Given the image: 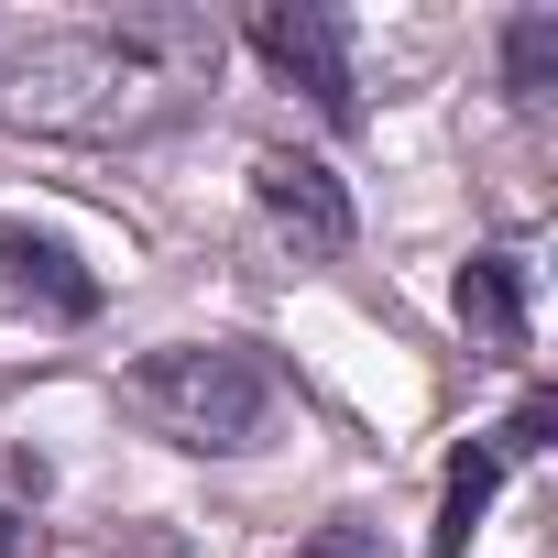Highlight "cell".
Instances as JSON below:
<instances>
[{
  "instance_id": "cell-1",
  "label": "cell",
  "mask_w": 558,
  "mask_h": 558,
  "mask_svg": "<svg viewBox=\"0 0 558 558\" xmlns=\"http://www.w3.org/2000/svg\"><path fill=\"white\" fill-rule=\"evenodd\" d=\"M219 88V23L197 12H110V23H56L0 56V121L56 132V143H143L186 121Z\"/></svg>"
},
{
  "instance_id": "cell-6",
  "label": "cell",
  "mask_w": 558,
  "mask_h": 558,
  "mask_svg": "<svg viewBox=\"0 0 558 558\" xmlns=\"http://www.w3.org/2000/svg\"><path fill=\"white\" fill-rule=\"evenodd\" d=\"M449 296H460L471 351H525V263H514V252H471Z\"/></svg>"
},
{
  "instance_id": "cell-5",
  "label": "cell",
  "mask_w": 558,
  "mask_h": 558,
  "mask_svg": "<svg viewBox=\"0 0 558 558\" xmlns=\"http://www.w3.org/2000/svg\"><path fill=\"white\" fill-rule=\"evenodd\" d=\"M0 307H12V318H56V329H77V318H99V274H88L66 241H45V230H23V219H0Z\"/></svg>"
},
{
  "instance_id": "cell-3",
  "label": "cell",
  "mask_w": 558,
  "mask_h": 558,
  "mask_svg": "<svg viewBox=\"0 0 558 558\" xmlns=\"http://www.w3.org/2000/svg\"><path fill=\"white\" fill-rule=\"evenodd\" d=\"M252 208L274 219V241H286L296 263H340L351 252V197L318 154H263L252 165Z\"/></svg>"
},
{
  "instance_id": "cell-4",
  "label": "cell",
  "mask_w": 558,
  "mask_h": 558,
  "mask_svg": "<svg viewBox=\"0 0 558 558\" xmlns=\"http://www.w3.org/2000/svg\"><path fill=\"white\" fill-rule=\"evenodd\" d=\"M252 45L286 66L329 121H362V88H351V34H340V12H307V0H263L252 12Z\"/></svg>"
},
{
  "instance_id": "cell-7",
  "label": "cell",
  "mask_w": 558,
  "mask_h": 558,
  "mask_svg": "<svg viewBox=\"0 0 558 558\" xmlns=\"http://www.w3.org/2000/svg\"><path fill=\"white\" fill-rule=\"evenodd\" d=\"M504 471H514V460H504L493 438L449 460V493H438V536H427L438 558H471V536H482V504H493V482H504Z\"/></svg>"
},
{
  "instance_id": "cell-9",
  "label": "cell",
  "mask_w": 558,
  "mask_h": 558,
  "mask_svg": "<svg viewBox=\"0 0 558 558\" xmlns=\"http://www.w3.org/2000/svg\"><path fill=\"white\" fill-rule=\"evenodd\" d=\"M307 558H384V536H373L362 514H340V525H318V536H307Z\"/></svg>"
},
{
  "instance_id": "cell-8",
  "label": "cell",
  "mask_w": 558,
  "mask_h": 558,
  "mask_svg": "<svg viewBox=\"0 0 558 558\" xmlns=\"http://www.w3.org/2000/svg\"><path fill=\"white\" fill-rule=\"evenodd\" d=\"M504 77H514L525 110H547V88H558V12H525V23L504 34Z\"/></svg>"
},
{
  "instance_id": "cell-10",
  "label": "cell",
  "mask_w": 558,
  "mask_h": 558,
  "mask_svg": "<svg viewBox=\"0 0 558 558\" xmlns=\"http://www.w3.org/2000/svg\"><path fill=\"white\" fill-rule=\"evenodd\" d=\"M12 547H23V525H12V514H0V558H12Z\"/></svg>"
},
{
  "instance_id": "cell-2",
  "label": "cell",
  "mask_w": 558,
  "mask_h": 558,
  "mask_svg": "<svg viewBox=\"0 0 558 558\" xmlns=\"http://www.w3.org/2000/svg\"><path fill=\"white\" fill-rule=\"evenodd\" d=\"M132 416L175 449H208V460H241L274 438V416H286V384H274L263 351L241 340H175L132 373Z\"/></svg>"
}]
</instances>
